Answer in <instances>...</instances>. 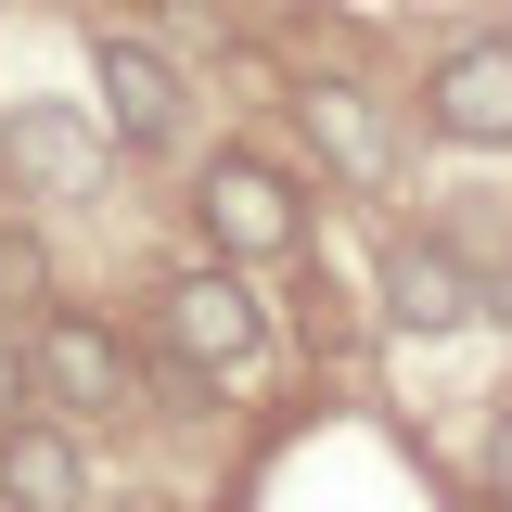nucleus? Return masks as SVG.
<instances>
[{
	"mask_svg": "<svg viewBox=\"0 0 512 512\" xmlns=\"http://www.w3.org/2000/svg\"><path fill=\"white\" fill-rule=\"evenodd\" d=\"M192 231L218 244V269H282V256L308 244V192H295V167H269V154H205Z\"/></svg>",
	"mask_w": 512,
	"mask_h": 512,
	"instance_id": "f257e3e1",
	"label": "nucleus"
},
{
	"mask_svg": "<svg viewBox=\"0 0 512 512\" xmlns=\"http://www.w3.org/2000/svg\"><path fill=\"white\" fill-rule=\"evenodd\" d=\"M26 397L39 410H77V423H116L141 397V346L116 320H90V308H39L26 320Z\"/></svg>",
	"mask_w": 512,
	"mask_h": 512,
	"instance_id": "f03ea898",
	"label": "nucleus"
},
{
	"mask_svg": "<svg viewBox=\"0 0 512 512\" xmlns=\"http://www.w3.org/2000/svg\"><path fill=\"white\" fill-rule=\"evenodd\" d=\"M256 346H269V308H256L244 269H180V282H154V359L231 384V372H256Z\"/></svg>",
	"mask_w": 512,
	"mask_h": 512,
	"instance_id": "7ed1b4c3",
	"label": "nucleus"
},
{
	"mask_svg": "<svg viewBox=\"0 0 512 512\" xmlns=\"http://www.w3.org/2000/svg\"><path fill=\"white\" fill-rule=\"evenodd\" d=\"M90 90H103V141L116 154H167L192 128V90H180V64L154 52V39H103L90 52Z\"/></svg>",
	"mask_w": 512,
	"mask_h": 512,
	"instance_id": "20e7f679",
	"label": "nucleus"
},
{
	"mask_svg": "<svg viewBox=\"0 0 512 512\" xmlns=\"http://www.w3.org/2000/svg\"><path fill=\"white\" fill-rule=\"evenodd\" d=\"M372 295H384L397 333H461V320H474V256L436 244V231H397V244L372 256Z\"/></svg>",
	"mask_w": 512,
	"mask_h": 512,
	"instance_id": "39448f33",
	"label": "nucleus"
},
{
	"mask_svg": "<svg viewBox=\"0 0 512 512\" xmlns=\"http://www.w3.org/2000/svg\"><path fill=\"white\" fill-rule=\"evenodd\" d=\"M423 128L500 154V141H512V39H461V52H436V77H423Z\"/></svg>",
	"mask_w": 512,
	"mask_h": 512,
	"instance_id": "423d86ee",
	"label": "nucleus"
},
{
	"mask_svg": "<svg viewBox=\"0 0 512 512\" xmlns=\"http://www.w3.org/2000/svg\"><path fill=\"white\" fill-rule=\"evenodd\" d=\"M0 512H90V448L52 410H0Z\"/></svg>",
	"mask_w": 512,
	"mask_h": 512,
	"instance_id": "0eeeda50",
	"label": "nucleus"
},
{
	"mask_svg": "<svg viewBox=\"0 0 512 512\" xmlns=\"http://www.w3.org/2000/svg\"><path fill=\"white\" fill-rule=\"evenodd\" d=\"M295 128L320 141L333 180H384V167H397V116H384L359 77H295Z\"/></svg>",
	"mask_w": 512,
	"mask_h": 512,
	"instance_id": "6e6552de",
	"label": "nucleus"
},
{
	"mask_svg": "<svg viewBox=\"0 0 512 512\" xmlns=\"http://www.w3.org/2000/svg\"><path fill=\"white\" fill-rule=\"evenodd\" d=\"M0 167H13V180H39V192H90L103 154H90L64 116H0Z\"/></svg>",
	"mask_w": 512,
	"mask_h": 512,
	"instance_id": "1a4fd4ad",
	"label": "nucleus"
},
{
	"mask_svg": "<svg viewBox=\"0 0 512 512\" xmlns=\"http://www.w3.org/2000/svg\"><path fill=\"white\" fill-rule=\"evenodd\" d=\"M487 487H500V512H512V410L487 423Z\"/></svg>",
	"mask_w": 512,
	"mask_h": 512,
	"instance_id": "9d476101",
	"label": "nucleus"
},
{
	"mask_svg": "<svg viewBox=\"0 0 512 512\" xmlns=\"http://www.w3.org/2000/svg\"><path fill=\"white\" fill-rule=\"evenodd\" d=\"M474 308H487V320H512V256H500V269H474Z\"/></svg>",
	"mask_w": 512,
	"mask_h": 512,
	"instance_id": "9b49d317",
	"label": "nucleus"
},
{
	"mask_svg": "<svg viewBox=\"0 0 512 512\" xmlns=\"http://www.w3.org/2000/svg\"><path fill=\"white\" fill-rule=\"evenodd\" d=\"M500 39H512V26H500Z\"/></svg>",
	"mask_w": 512,
	"mask_h": 512,
	"instance_id": "f8f14e48",
	"label": "nucleus"
}]
</instances>
